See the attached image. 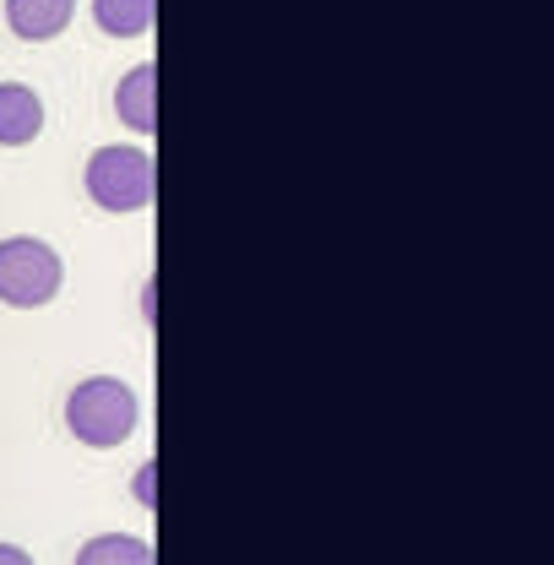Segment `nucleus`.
<instances>
[{"mask_svg":"<svg viewBox=\"0 0 554 565\" xmlns=\"http://www.w3.org/2000/svg\"><path fill=\"white\" fill-rule=\"evenodd\" d=\"M137 424H141V397L120 375H87V381H76L66 392V429L93 451L126 446L137 435Z\"/></svg>","mask_w":554,"mask_h":565,"instance_id":"nucleus-1","label":"nucleus"},{"mask_svg":"<svg viewBox=\"0 0 554 565\" xmlns=\"http://www.w3.org/2000/svg\"><path fill=\"white\" fill-rule=\"evenodd\" d=\"M82 185H87L93 207L115 212V217L152 207V185H158L152 152H147V147H137V141H109V147H98V152L87 158Z\"/></svg>","mask_w":554,"mask_h":565,"instance_id":"nucleus-2","label":"nucleus"},{"mask_svg":"<svg viewBox=\"0 0 554 565\" xmlns=\"http://www.w3.org/2000/svg\"><path fill=\"white\" fill-rule=\"evenodd\" d=\"M66 282V262L39 234H6L0 239V305L11 310H44Z\"/></svg>","mask_w":554,"mask_h":565,"instance_id":"nucleus-3","label":"nucleus"},{"mask_svg":"<svg viewBox=\"0 0 554 565\" xmlns=\"http://www.w3.org/2000/svg\"><path fill=\"white\" fill-rule=\"evenodd\" d=\"M115 115H120V126H131L137 137H152V126H158V66H152V61L131 66L115 82Z\"/></svg>","mask_w":554,"mask_h":565,"instance_id":"nucleus-4","label":"nucleus"},{"mask_svg":"<svg viewBox=\"0 0 554 565\" xmlns=\"http://www.w3.org/2000/svg\"><path fill=\"white\" fill-rule=\"evenodd\" d=\"M76 17V0H6V28L22 44H50L61 39Z\"/></svg>","mask_w":554,"mask_h":565,"instance_id":"nucleus-5","label":"nucleus"},{"mask_svg":"<svg viewBox=\"0 0 554 565\" xmlns=\"http://www.w3.org/2000/svg\"><path fill=\"white\" fill-rule=\"evenodd\" d=\"M44 131V98L28 82H0V147H28Z\"/></svg>","mask_w":554,"mask_h":565,"instance_id":"nucleus-6","label":"nucleus"},{"mask_svg":"<svg viewBox=\"0 0 554 565\" xmlns=\"http://www.w3.org/2000/svg\"><path fill=\"white\" fill-rule=\"evenodd\" d=\"M93 22L109 39H141L158 22V0H93Z\"/></svg>","mask_w":554,"mask_h":565,"instance_id":"nucleus-7","label":"nucleus"},{"mask_svg":"<svg viewBox=\"0 0 554 565\" xmlns=\"http://www.w3.org/2000/svg\"><path fill=\"white\" fill-rule=\"evenodd\" d=\"M71 565H152V544L137 533H93Z\"/></svg>","mask_w":554,"mask_h":565,"instance_id":"nucleus-8","label":"nucleus"},{"mask_svg":"<svg viewBox=\"0 0 554 565\" xmlns=\"http://www.w3.org/2000/svg\"><path fill=\"white\" fill-rule=\"evenodd\" d=\"M152 473H158V468H152V462H141V468H137V479H131V494H137L141 505H147V511H152Z\"/></svg>","mask_w":554,"mask_h":565,"instance_id":"nucleus-9","label":"nucleus"},{"mask_svg":"<svg viewBox=\"0 0 554 565\" xmlns=\"http://www.w3.org/2000/svg\"><path fill=\"white\" fill-rule=\"evenodd\" d=\"M0 565H39V561H33L22 544H6V539H0Z\"/></svg>","mask_w":554,"mask_h":565,"instance_id":"nucleus-10","label":"nucleus"}]
</instances>
